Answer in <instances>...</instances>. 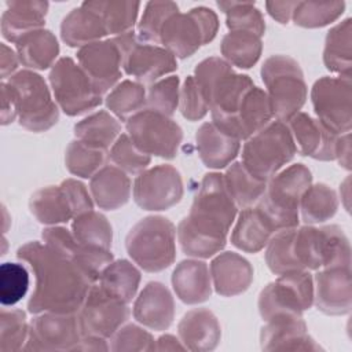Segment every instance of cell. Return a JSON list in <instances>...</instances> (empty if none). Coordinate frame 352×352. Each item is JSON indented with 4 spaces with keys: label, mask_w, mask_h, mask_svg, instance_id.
I'll return each instance as SVG.
<instances>
[{
    "label": "cell",
    "mask_w": 352,
    "mask_h": 352,
    "mask_svg": "<svg viewBox=\"0 0 352 352\" xmlns=\"http://www.w3.org/2000/svg\"><path fill=\"white\" fill-rule=\"evenodd\" d=\"M16 257L30 267L36 279L28 301L30 314L78 312L94 283L70 260L38 241L19 246Z\"/></svg>",
    "instance_id": "6da1fadb"
},
{
    "label": "cell",
    "mask_w": 352,
    "mask_h": 352,
    "mask_svg": "<svg viewBox=\"0 0 352 352\" xmlns=\"http://www.w3.org/2000/svg\"><path fill=\"white\" fill-rule=\"evenodd\" d=\"M236 214L238 206L227 190L224 176L217 172L206 173L190 213L176 228L182 252L192 258H209L217 254L226 246Z\"/></svg>",
    "instance_id": "7a4b0ae2"
},
{
    "label": "cell",
    "mask_w": 352,
    "mask_h": 352,
    "mask_svg": "<svg viewBox=\"0 0 352 352\" xmlns=\"http://www.w3.org/2000/svg\"><path fill=\"white\" fill-rule=\"evenodd\" d=\"M312 184V173L304 164L280 169L267 183L257 208L270 220L275 232L294 228L300 221V199Z\"/></svg>",
    "instance_id": "3957f363"
},
{
    "label": "cell",
    "mask_w": 352,
    "mask_h": 352,
    "mask_svg": "<svg viewBox=\"0 0 352 352\" xmlns=\"http://www.w3.org/2000/svg\"><path fill=\"white\" fill-rule=\"evenodd\" d=\"M125 249L143 271H164L176 258V227L164 216H147L129 230Z\"/></svg>",
    "instance_id": "277c9868"
},
{
    "label": "cell",
    "mask_w": 352,
    "mask_h": 352,
    "mask_svg": "<svg viewBox=\"0 0 352 352\" xmlns=\"http://www.w3.org/2000/svg\"><path fill=\"white\" fill-rule=\"evenodd\" d=\"M260 73L272 116L287 122L305 104L308 94L298 62L289 55H271L264 60Z\"/></svg>",
    "instance_id": "5b68a950"
},
{
    "label": "cell",
    "mask_w": 352,
    "mask_h": 352,
    "mask_svg": "<svg viewBox=\"0 0 352 352\" xmlns=\"http://www.w3.org/2000/svg\"><path fill=\"white\" fill-rule=\"evenodd\" d=\"M297 153L286 122L275 120L245 140L242 164L257 179L268 182Z\"/></svg>",
    "instance_id": "8992f818"
},
{
    "label": "cell",
    "mask_w": 352,
    "mask_h": 352,
    "mask_svg": "<svg viewBox=\"0 0 352 352\" xmlns=\"http://www.w3.org/2000/svg\"><path fill=\"white\" fill-rule=\"evenodd\" d=\"M7 82L15 95L21 126L32 132H44L58 122L59 106L44 77L33 70L22 69Z\"/></svg>",
    "instance_id": "52a82bcc"
},
{
    "label": "cell",
    "mask_w": 352,
    "mask_h": 352,
    "mask_svg": "<svg viewBox=\"0 0 352 352\" xmlns=\"http://www.w3.org/2000/svg\"><path fill=\"white\" fill-rule=\"evenodd\" d=\"M314 304V278L308 270L280 274L258 294L257 308L268 322L280 316H302Z\"/></svg>",
    "instance_id": "ba28073f"
},
{
    "label": "cell",
    "mask_w": 352,
    "mask_h": 352,
    "mask_svg": "<svg viewBox=\"0 0 352 352\" xmlns=\"http://www.w3.org/2000/svg\"><path fill=\"white\" fill-rule=\"evenodd\" d=\"M219 30V18L208 7L199 6L188 12H176L164 25L160 44L175 58H188L210 43Z\"/></svg>",
    "instance_id": "9c48e42d"
},
{
    "label": "cell",
    "mask_w": 352,
    "mask_h": 352,
    "mask_svg": "<svg viewBox=\"0 0 352 352\" xmlns=\"http://www.w3.org/2000/svg\"><path fill=\"white\" fill-rule=\"evenodd\" d=\"M48 81L56 104L70 117L91 111L103 102V95L91 78L69 56L58 59L51 67Z\"/></svg>",
    "instance_id": "30bf717a"
},
{
    "label": "cell",
    "mask_w": 352,
    "mask_h": 352,
    "mask_svg": "<svg viewBox=\"0 0 352 352\" xmlns=\"http://www.w3.org/2000/svg\"><path fill=\"white\" fill-rule=\"evenodd\" d=\"M125 128L133 144L150 157L172 160L183 140V129L176 121L147 107L132 116Z\"/></svg>",
    "instance_id": "8fae6325"
},
{
    "label": "cell",
    "mask_w": 352,
    "mask_h": 352,
    "mask_svg": "<svg viewBox=\"0 0 352 352\" xmlns=\"http://www.w3.org/2000/svg\"><path fill=\"white\" fill-rule=\"evenodd\" d=\"M114 40L122 54V72L143 85H151L177 70V60L166 48L140 41L135 32Z\"/></svg>",
    "instance_id": "7c38bea8"
},
{
    "label": "cell",
    "mask_w": 352,
    "mask_h": 352,
    "mask_svg": "<svg viewBox=\"0 0 352 352\" xmlns=\"http://www.w3.org/2000/svg\"><path fill=\"white\" fill-rule=\"evenodd\" d=\"M311 102L316 120L336 135L352 128V81L351 77L324 76L311 89Z\"/></svg>",
    "instance_id": "4fadbf2b"
},
{
    "label": "cell",
    "mask_w": 352,
    "mask_h": 352,
    "mask_svg": "<svg viewBox=\"0 0 352 352\" xmlns=\"http://www.w3.org/2000/svg\"><path fill=\"white\" fill-rule=\"evenodd\" d=\"M84 334L78 314L41 312L29 323L25 351H77Z\"/></svg>",
    "instance_id": "5bb4252c"
},
{
    "label": "cell",
    "mask_w": 352,
    "mask_h": 352,
    "mask_svg": "<svg viewBox=\"0 0 352 352\" xmlns=\"http://www.w3.org/2000/svg\"><path fill=\"white\" fill-rule=\"evenodd\" d=\"M77 314L84 336L109 340L128 320L131 311L125 301L96 282L91 286Z\"/></svg>",
    "instance_id": "9a60e30c"
},
{
    "label": "cell",
    "mask_w": 352,
    "mask_h": 352,
    "mask_svg": "<svg viewBox=\"0 0 352 352\" xmlns=\"http://www.w3.org/2000/svg\"><path fill=\"white\" fill-rule=\"evenodd\" d=\"M132 194L136 205L144 210H166L183 198L182 175L169 164L147 168L136 176Z\"/></svg>",
    "instance_id": "2e32d148"
},
{
    "label": "cell",
    "mask_w": 352,
    "mask_h": 352,
    "mask_svg": "<svg viewBox=\"0 0 352 352\" xmlns=\"http://www.w3.org/2000/svg\"><path fill=\"white\" fill-rule=\"evenodd\" d=\"M41 238L45 245L70 260L92 283L98 282L102 271L114 260L111 250L78 242L73 232L63 226L45 227Z\"/></svg>",
    "instance_id": "e0dca14e"
},
{
    "label": "cell",
    "mask_w": 352,
    "mask_h": 352,
    "mask_svg": "<svg viewBox=\"0 0 352 352\" xmlns=\"http://www.w3.org/2000/svg\"><path fill=\"white\" fill-rule=\"evenodd\" d=\"M77 63L91 78L96 89L104 95L122 76V54L114 37L88 44L77 51Z\"/></svg>",
    "instance_id": "ac0fdd59"
},
{
    "label": "cell",
    "mask_w": 352,
    "mask_h": 352,
    "mask_svg": "<svg viewBox=\"0 0 352 352\" xmlns=\"http://www.w3.org/2000/svg\"><path fill=\"white\" fill-rule=\"evenodd\" d=\"M314 304L326 315H345L352 307L351 267L318 270L314 278Z\"/></svg>",
    "instance_id": "d6986e66"
},
{
    "label": "cell",
    "mask_w": 352,
    "mask_h": 352,
    "mask_svg": "<svg viewBox=\"0 0 352 352\" xmlns=\"http://www.w3.org/2000/svg\"><path fill=\"white\" fill-rule=\"evenodd\" d=\"M286 124L300 155L319 161L336 160L340 135L333 133L316 118L302 111H298Z\"/></svg>",
    "instance_id": "ffe728a7"
},
{
    "label": "cell",
    "mask_w": 352,
    "mask_h": 352,
    "mask_svg": "<svg viewBox=\"0 0 352 352\" xmlns=\"http://www.w3.org/2000/svg\"><path fill=\"white\" fill-rule=\"evenodd\" d=\"M263 351H319L302 316H280L265 322L260 333Z\"/></svg>",
    "instance_id": "44dd1931"
},
{
    "label": "cell",
    "mask_w": 352,
    "mask_h": 352,
    "mask_svg": "<svg viewBox=\"0 0 352 352\" xmlns=\"http://www.w3.org/2000/svg\"><path fill=\"white\" fill-rule=\"evenodd\" d=\"M133 318L151 330H166L175 318V300L169 289L157 280L148 282L133 302Z\"/></svg>",
    "instance_id": "7402d4cb"
},
{
    "label": "cell",
    "mask_w": 352,
    "mask_h": 352,
    "mask_svg": "<svg viewBox=\"0 0 352 352\" xmlns=\"http://www.w3.org/2000/svg\"><path fill=\"white\" fill-rule=\"evenodd\" d=\"M209 270L213 289L223 297L242 294L253 282L252 264L235 252L219 253L212 260Z\"/></svg>",
    "instance_id": "603a6c76"
},
{
    "label": "cell",
    "mask_w": 352,
    "mask_h": 352,
    "mask_svg": "<svg viewBox=\"0 0 352 352\" xmlns=\"http://www.w3.org/2000/svg\"><path fill=\"white\" fill-rule=\"evenodd\" d=\"M48 7V1L43 0L6 1V11L0 21L3 37L15 44L23 36L44 29Z\"/></svg>",
    "instance_id": "cb8c5ba5"
},
{
    "label": "cell",
    "mask_w": 352,
    "mask_h": 352,
    "mask_svg": "<svg viewBox=\"0 0 352 352\" xmlns=\"http://www.w3.org/2000/svg\"><path fill=\"white\" fill-rule=\"evenodd\" d=\"M195 143L202 164L209 169L227 168L241 150V140L224 132L212 121L204 122L198 128Z\"/></svg>",
    "instance_id": "d4e9b609"
},
{
    "label": "cell",
    "mask_w": 352,
    "mask_h": 352,
    "mask_svg": "<svg viewBox=\"0 0 352 352\" xmlns=\"http://www.w3.org/2000/svg\"><path fill=\"white\" fill-rule=\"evenodd\" d=\"M177 334L186 349L209 352L219 345L221 327L212 311L208 308H195L184 314L177 324Z\"/></svg>",
    "instance_id": "484cf974"
},
{
    "label": "cell",
    "mask_w": 352,
    "mask_h": 352,
    "mask_svg": "<svg viewBox=\"0 0 352 352\" xmlns=\"http://www.w3.org/2000/svg\"><path fill=\"white\" fill-rule=\"evenodd\" d=\"M170 280L176 296L184 304H199L212 296L210 270L201 258L180 261L173 270Z\"/></svg>",
    "instance_id": "4316f807"
},
{
    "label": "cell",
    "mask_w": 352,
    "mask_h": 352,
    "mask_svg": "<svg viewBox=\"0 0 352 352\" xmlns=\"http://www.w3.org/2000/svg\"><path fill=\"white\" fill-rule=\"evenodd\" d=\"M89 191L99 209L116 210L124 206L132 191L129 176L114 165H104L89 182Z\"/></svg>",
    "instance_id": "83f0119b"
},
{
    "label": "cell",
    "mask_w": 352,
    "mask_h": 352,
    "mask_svg": "<svg viewBox=\"0 0 352 352\" xmlns=\"http://www.w3.org/2000/svg\"><path fill=\"white\" fill-rule=\"evenodd\" d=\"M272 110L264 89L253 85L243 96L230 133L239 140H246L272 120Z\"/></svg>",
    "instance_id": "f1b7e54d"
},
{
    "label": "cell",
    "mask_w": 352,
    "mask_h": 352,
    "mask_svg": "<svg viewBox=\"0 0 352 352\" xmlns=\"http://www.w3.org/2000/svg\"><path fill=\"white\" fill-rule=\"evenodd\" d=\"M107 30L99 14L84 1L73 8L60 23V38L69 47L82 48L88 44L103 40Z\"/></svg>",
    "instance_id": "f546056e"
},
{
    "label": "cell",
    "mask_w": 352,
    "mask_h": 352,
    "mask_svg": "<svg viewBox=\"0 0 352 352\" xmlns=\"http://www.w3.org/2000/svg\"><path fill=\"white\" fill-rule=\"evenodd\" d=\"M275 234L274 227L264 213L254 205L245 208L238 214L231 232V243L246 253L263 250Z\"/></svg>",
    "instance_id": "4dcf8cb0"
},
{
    "label": "cell",
    "mask_w": 352,
    "mask_h": 352,
    "mask_svg": "<svg viewBox=\"0 0 352 352\" xmlns=\"http://www.w3.org/2000/svg\"><path fill=\"white\" fill-rule=\"evenodd\" d=\"M19 62L28 70H47L58 60L59 43L48 29L34 30L15 43Z\"/></svg>",
    "instance_id": "1f68e13d"
},
{
    "label": "cell",
    "mask_w": 352,
    "mask_h": 352,
    "mask_svg": "<svg viewBox=\"0 0 352 352\" xmlns=\"http://www.w3.org/2000/svg\"><path fill=\"white\" fill-rule=\"evenodd\" d=\"M29 209L36 220L45 226H59L76 217L62 184L47 186L34 191L29 199Z\"/></svg>",
    "instance_id": "d6a6232c"
},
{
    "label": "cell",
    "mask_w": 352,
    "mask_h": 352,
    "mask_svg": "<svg viewBox=\"0 0 352 352\" xmlns=\"http://www.w3.org/2000/svg\"><path fill=\"white\" fill-rule=\"evenodd\" d=\"M323 63L327 70L342 77L352 72V19L346 18L333 26L324 38Z\"/></svg>",
    "instance_id": "836d02e7"
},
{
    "label": "cell",
    "mask_w": 352,
    "mask_h": 352,
    "mask_svg": "<svg viewBox=\"0 0 352 352\" xmlns=\"http://www.w3.org/2000/svg\"><path fill=\"white\" fill-rule=\"evenodd\" d=\"M76 139L109 151L121 135V124L111 113L99 110L78 121L73 128Z\"/></svg>",
    "instance_id": "e575fe53"
},
{
    "label": "cell",
    "mask_w": 352,
    "mask_h": 352,
    "mask_svg": "<svg viewBox=\"0 0 352 352\" xmlns=\"http://www.w3.org/2000/svg\"><path fill=\"white\" fill-rule=\"evenodd\" d=\"M84 3L99 14L104 23L107 34L117 37L133 32L140 8L139 1L87 0Z\"/></svg>",
    "instance_id": "d590c367"
},
{
    "label": "cell",
    "mask_w": 352,
    "mask_h": 352,
    "mask_svg": "<svg viewBox=\"0 0 352 352\" xmlns=\"http://www.w3.org/2000/svg\"><path fill=\"white\" fill-rule=\"evenodd\" d=\"M223 176L231 198L241 209L257 205L267 190L268 182L253 176L241 161L228 165Z\"/></svg>",
    "instance_id": "8d00e7d4"
},
{
    "label": "cell",
    "mask_w": 352,
    "mask_h": 352,
    "mask_svg": "<svg viewBox=\"0 0 352 352\" xmlns=\"http://www.w3.org/2000/svg\"><path fill=\"white\" fill-rule=\"evenodd\" d=\"M98 283L113 296L129 304L136 296L140 283V271L125 258L113 260L102 271Z\"/></svg>",
    "instance_id": "74e56055"
},
{
    "label": "cell",
    "mask_w": 352,
    "mask_h": 352,
    "mask_svg": "<svg viewBox=\"0 0 352 352\" xmlns=\"http://www.w3.org/2000/svg\"><path fill=\"white\" fill-rule=\"evenodd\" d=\"M220 51L223 59L227 60L231 66H236L239 69H250L261 56V37L249 32H230L223 37Z\"/></svg>",
    "instance_id": "f35d334b"
},
{
    "label": "cell",
    "mask_w": 352,
    "mask_h": 352,
    "mask_svg": "<svg viewBox=\"0 0 352 352\" xmlns=\"http://www.w3.org/2000/svg\"><path fill=\"white\" fill-rule=\"evenodd\" d=\"M104 103L116 118L126 122L132 116L146 109L147 89L135 80H124L106 95Z\"/></svg>",
    "instance_id": "ab89813d"
},
{
    "label": "cell",
    "mask_w": 352,
    "mask_h": 352,
    "mask_svg": "<svg viewBox=\"0 0 352 352\" xmlns=\"http://www.w3.org/2000/svg\"><path fill=\"white\" fill-rule=\"evenodd\" d=\"M337 209V192L324 183L311 184L300 199V213L305 224L323 223L331 219Z\"/></svg>",
    "instance_id": "60d3db41"
},
{
    "label": "cell",
    "mask_w": 352,
    "mask_h": 352,
    "mask_svg": "<svg viewBox=\"0 0 352 352\" xmlns=\"http://www.w3.org/2000/svg\"><path fill=\"white\" fill-rule=\"evenodd\" d=\"M74 238L88 246L111 250L113 228L107 217L96 210H88L76 216L72 221Z\"/></svg>",
    "instance_id": "b9f144b4"
},
{
    "label": "cell",
    "mask_w": 352,
    "mask_h": 352,
    "mask_svg": "<svg viewBox=\"0 0 352 352\" xmlns=\"http://www.w3.org/2000/svg\"><path fill=\"white\" fill-rule=\"evenodd\" d=\"M109 151L92 147L78 139L72 140L65 151L66 169L78 177L91 179L99 169L106 165Z\"/></svg>",
    "instance_id": "7bdbcfd3"
},
{
    "label": "cell",
    "mask_w": 352,
    "mask_h": 352,
    "mask_svg": "<svg viewBox=\"0 0 352 352\" xmlns=\"http://www.w3.org/2000/svg\"><path fill=\"white\" fill-rule=\"evenodd\" d=\"M217 7L226 14V25L230 32L241 30L263 37L265 33V21L261 11L253 1L221 0Z\"/></svg>",
    "instance_id": "ee69618b"
},
{
    "label": "cell",
    "mask_w": 352,
    "mask_h": 352,
    "mask_svg": "<svg viewBox=\"0 0 352 352\" xmlns=\"http://www.w3.org/2000/svg\"><path fill=\"white\" fill-rule=\"evenodd\" d=\"M344 10V1H297L292 21L301 28H323L337 21Z\"/></svg>",
    "instance_id": "f6af8a7d"
},
{
    "label": "cell",
    "mask_w": 352,
    "mask_h": 352,
    "mask_svg": "<svg viewBox=\"0 0 352 352\" xmlns=\"http://www.w3.org/2000/svg\"><path fill=\"white\" fill-rule=\"evenodd\" d=\"M176 12H179V6L173 1H148L138 23V38L158 45L165 22Z\"/></svg>",
    "instance_id": "bcb514c9"
},
{
    "label": "cell",
    "mask_w": 352,
    "mask_h": 352,
    "mask_svg": "<svg viewBox=\"0 0 352 352\" xmlns=\"http://www.w3.org/2000/svg\"><path fill=\"white\" fill-rule=\"evenodd\" d=\"M294 228L276 231L265 246V263L275 275L301 270L293 254Z\"/></svg>",
    "instance_id": "7dc6e473"
},
{
    "label": "cell",
    "mask_w": 352,
    "mask_h": 352,
    "mask_svg": "<svg viewBox=\"0 0 352 352\" xmlns=\"http://www.w3.org/2000/svg\"><path fill=\"white\" fill-rule=\"evenodd\" d=\"M322 268L351 267V245L341 227L331 224L319 227Z\"/></svg>",
    "instance_id": "c3c4849f"
},
{
    "label": "cell",
    "mask_w": 352,
    "mask_h": 352,
    "mask_svg": "<svg viewBox=\"0 0 352 352\" xmlns=\"http://www.w3.org/2000/svg\"><path fill=\"white\" fill-rule=\"evenodd\" d=\"M29 337V323L22 309H1L0 312V352L23 349Z\"/></svg>",
    "instance_id": "681fc988"
},
{
    "label": "cell",
    "mask_w": 352,
    "mask_h": 352,
    "mask_svg": "<svg viewBox=\"0 0 352 352\" xmlns=\"http://www.w3.org/2000/svg\"><path fill=\"white\" fill-rule=\"evenodd\" d=\"M109 160L111 165L120 168L126 175H139L148 168L151 157L140 151L128 133H121L114 144L110 147Z\"/></svg>",
    "instance_id": "f907efd6"
},
{
    "label": "cell",
    "mask_w": 352,
    "mask_h": 352,
    "mask_svg": "<svg viewBox=\"0 0 352 352\" xmlns=\"http://www.w3.org/2000/svg\"><path fill=\"white\" fill-rule=\"evenodd\" d=\"M29 289V272L23 264L3 263L0 265V302L12 307L19 302Z\"/></svg>",
    "instance_id": "816d5d0a"
},
{
    "label": "cell",
    "mask_w": 352,
    "mask_h": 352,
    "mask_svg": "<svg viewBox=\"0 0 352 352\" xmlns=\"http://www.w3.org/2000/svg\"><path fill=\"white\" fill-rule=\"evenodd\" d=\"M180 78L177 76L164 77L147 89L146 107L170 117L179 107Z\"/></svg>",
    "instance_id": "f5cc1de1"
},
{
    "label": "cell",
    "mask_w": 352,
    "mask_h": 352,
    "mask_svg": "<svg viewBox=\"0 0 352 352\" xmlns=\"http://www.w3.org/2000/svg\"><path fill=\"white\" fill-rule=\"evenodd\" d=\"M232 72V66L223 58L209 56L195 66L192 77L209 103L210 95L214 91V88L221 82V80H224Z\"/></svg>",
    "instance_id": "db71d44e"
},
{
    "label": "cell",
    "mask_w": 352,
    "mask_h": 352,
    "mask_svg": "<svg viewBox=\"0 0 352 352\" xmlns=\"http://www.w3.org/2000/svg\"><path fill=\"white\" fill-rule=\"evenodd\" d=\"M110 349L114 352L155 351L154 337L138 324L121 326L111 337Z\"/></svg>",
    "instance_id": "11a10c76"
},
{
    "label": "cell",
    "mask_w": 352,
    "mask_h": 352,
    "mask_svg": "<svg viewBox=\"0 0 352 352\" xmlns=\"http://www.w3.org/2000/svg\"><path fill=\"white\" fill-rule=\"evenodd\" d=\"M179 110L188 121L202 120L209 110V103L192 76H187L180 87Z\"/></svg>",
    "instance_id": "9f6ffc18"
},
{
    "label": "cell",
    "mask_w": 352,
    "mask_h": 352,
    "mask_svg": "<svg viewBox=\"0 0 352 352\" xmlns=\"http://www.w3.org/2000/svg\"><path fill=\"white\" fill-rule=\"evenodd\" d=\"M0 87H1L0 121H1V125H8L18 118L16 100H15V95L7 81H1Z\"/></svg>",
    "instance_id": "6f0895ef"
},
{
    "label": "cell",
    "mask_w": 352,
    "mask_h": 352,
    "mask_svg": "<svg viewBox=\"0 0 352 352\" xmlns=\"http://www.w3.org/2000/svg\"><path fill=\"white\" fill-rule=\"evenodd\" d=\"M21 65L18 54L15 50L10 48L7 44H0V76L3 81H7L10 77H12L18 66Z\"/></svg>",
    "instance_id": "680465c9"
},
{
    "label": "cell",
    "mask_w": 352,
    "mask_h": 352,
    "mask_svg": "<svg viewBox=\"0 0 352 352\" xmlns=\"http://www.w3.org/2000/svg\"><path fill=\"white\" fill-rule=\"evenodd\" d=\"M297 1H265L267 12L279 23L286 25L292 19Z\"/></svg>",
    "instance_id": "91938a15"
},
{
    "label": "cell",
    "mask_w": 352,
    "mask_h": 352,
    "mask_svg": "<svg viewBox=\"0 0 352 352\" xmlns=\"http://www.w3.org/2000/svg\"><path fill=\"white\" fill-rule=\"evenodd\" d=\"M336 160L344 169H351V132L340 135L336 151Z\"/></svg>",
    "instance_id": "94428289"
},
{
    "label": "cell",
    "mask_w": 352,
    "mask_h": 352,
    "mask_svg": "<svg viewBox=\"0 0 352 352\" xmlns=\"http://www.w3.org/2000/svg\"><path fill=\"white\" fill-rule=\"evenodd\" d=\"M186 349L180 338L172 334H164L155 341V351H182Z\"/></svg>",
    "instance_id": "6125c7cd"
}]
</instances>
